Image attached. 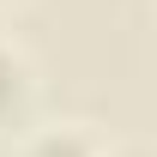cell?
<instances>
[{
  "mask_svg": "<svg viewBox=\"0 0 157 157\" xmlns=\"http://www.w3.org/2000/svg\"><path fill=\"white\" fill-rule=\"evenodd\" d=\"M12 97H18V60H6V55H0V109H6Z\"/></svg>",
  "mask_w": 157,
  "mask_h": 157,
  "instance_id": "1",
  "label": "cell"
}]
</instances>
